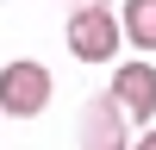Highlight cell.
Instances as JSON below:
<instances>
[{
    "instance_id": "obj_1",
    "label": "cell",
    "mask_w": 156,
    "mask_h": 150,
    "mask_svg": "<svg viewBox=\"0 0 156 150\" xmlns=\"http://www.w3.org/2000/svg\"><path fill=\"white\" fill-rule=\"evenodd\" d=\"M50 106V69L31 56L6 62L0 69V112H12V119H37V112Z\"/></svg>"
},
{
    "instance_id": "obj_2",
    "label": "cell",
    "mask_w": 156,
    "mask_h": 150,
    "mask_svg": "<svg viewBox=\"0 0 156 150\" xmlns=\"http://www.w3.org/2000/svg\"><path fill=\"white\" fill-rule=\"evenodd\" d=\"M119 38H125V25L112 19V6H100V0L69 19V50L81 62H112V56H119Z\"/></svg>"
},
{
    "instance_id": "obj_3",
    "label": "cell",
    "mask_w": 156,
    "mask_h": 150,
    "mask_svg": "<svg viewBox=\"0 0 156 150\" xmlns=\"http://www.w3.org/2000/svg\"><path fill=\"white\" fill-rule=\"evenodd\" d=\"M106 94L119 100V112L131 125H150V112H156V69L150 62H125V69H112Z\"/></svg>"
},
{
    "instance_id": "obj_4",
    "label": "cell",
    "mask_w": 156,
    "mask_h": 150,
    "mask_svg": "<svg viewBox=\"0 0 156 150\" xmlns=\"http://www.w3.org/2000/svg\"><path fill=\"white\" fill-rule=\"evenodd\" d=\"M75 144L81 150H125V112H119V100H94V106L81 112V131H75Z\"/></svg>"
},
{
    "instance_id": "obj_5",
    "label": "cell",
    "mask_w": 156,
    "mask_h": 150,
    "mask_svg": "<svg viewBox=\"0 0 156 150\" xmlns=\"http://www.w3.org/2000/svg\"><path fill=\"white\" fill-rule=\"evenodd\" d=\"M125 38L137 50H156V0H125Z\"/></svg>"
},
{
    "instance_id": "obj_6",
    "label": "cell",
    "mask_w": 156,
    "mask_h": 150,
    "mask_svg": "<svg viewBox=\"0 0 156 150\" xmlns=\"http://www.w3.org/2000/svg\"><path fill=\"white\" fill-rule=\"evenodd\" d=\"M131 150H156V131H144V138H137V144H131Z\"/></svg>"
}]
</instances>
